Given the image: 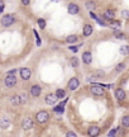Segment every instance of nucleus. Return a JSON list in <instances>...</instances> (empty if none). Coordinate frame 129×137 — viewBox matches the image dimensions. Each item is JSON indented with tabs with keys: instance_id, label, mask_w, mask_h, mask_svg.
I'll use <instances>...</instances> for the list:
<instances>
[{
	"instance_id": "2f4dec72",
	"label": "nucleus",
	"mask_w": 129,
	"mask_h": 137,
	"mask_svg": "<svg viewBox=\"0 0 129 137\" xmlns=\"http://www.w3.org/2000/svg\"><path fill=\"white\" fill-rule=\"evenodd\" d=\"M20 98H22V102H23V103H25V102H27V95H25V94H22V95H20Z\"/></svg>"
},
{
	"instance_id": "7ed1b4c3",
	"label": "nucleus",
	"mask_w": 129,
	"mask_h": 137,
	"mask_svg": "<svg viewBox=\"0 0 129 137\" xmlns=\"http://www.w3.org/2000/svg\"><path fill=\"white\" fill-rule=\"evenodd\" d=\"M90 91H91V94H94V95H98V97H101V95H104V93H105V90H104V86H101V85H92V86L90 88Z\"/></svg>"
},
{
	"instance_id": "6ab92c4d",
	"label": "nucleus",
	"mask_w": 129,
	"mask_h": 137,
	"mask_svg": "<svg viewBox=\"0 0 129 137\" xmlns=\"http://www.w3.org/2000/svg\"><path fill=\"white\" fill-rule=\"evenodd\" d=\"M100 78L98 75H89L87 78H86V81H89V83H95V81H99Z\"/></svg>"
},
{
	"instance_id": "9d476101",
	"label": "nucleus",
	"mask_w": 129,
	"mask_h": 137,
	"mask_svg": "<svg viewBox=\"0 0 129 137\" xmlns=\"http://www.w3.org/2000/svg\"><path fill=\"white\" fill-rule=\"evenodd\" d=\"M100 132V128L98 127V126H91V127H89V129H87V135L89 136H98Z\"/></svg>"
},
{
	"instance_id": "cd10ccee",
	"label": "nucleus",
	"mask_w": 129,
	"mask_h": 137,
	"mask_svg": "<svg viewBox=\"0 0 129 137\" xmlns=\"http://www.w3.org/2000/svg\"><path fill=\"white\" fill-rule=\"evenodd\" d=\"M124 68H125V65H124V64H119V65H118V66H117V71H123V70H124Z\"/></svg>"
},
{
	"instance_id": "f704fd0d",
	"label": "nucleus",
	"mask_w": 129,
	"mask_h": 137,
	"mask_svg": "<svg viewBox=\"0 0 129 137\" xmlns=\"http://www.w3.org/2000/svg\"><path fill=\"white\" fill-rule=\"evenodd\" d=\"M115 36H117V38H119V39H123V38H125V36H124V34H121V33H118V34H115Z\"/></svg>"
},
{
	"instance_id": "0eeeda50",
	"label": "nucleus",
	"mask_w": 129,
	"mask_h": 137,
	"mask_svg": "<svg viewBox=\"0 0 129 137\" xmlns=\"http://www.w3.org/2000/svg\"><path fill=\"white\" fill-rule=\"evenodd\" d=\"M57 95L56 94H47L46 95V103L47 104H50V105H53L56 102H57Z\"/></svg>"
},
{
	"instance_id": "e433bc0d",
	"label": "nucleus",
	"mask_w": 129,
	"mask_h": 137,
	"mask_svg": "<svg viewBox=\"0 0 129 137\" xmlns=\"http://www.w3.org/2000/svg\"><path fill=\"white\" fill-rule=\"evenodd\" d=\"M15 72H17V70H10L8 72V75H15Z\"/></svg>"
},
{
	"instance_id": "dca6fc26",
	"label": "nucleus",
	"mask_w": 129,
	"mask_h": 137,
	"mask_svg": "<svg viewBox=\"0 0 129 137\" xmlns=\"http://www.w3.org/2000/svg\"><path fill=\"white\" fill-rule=\"evenodd\" d=\"M92 30H94V28H92V26H90V24H86V26L84 27V36L89 37L90 34L92 33Z\"/></svg>"
},
{
	"instance_id": "393cba45",
	"label": "nucleus",
	"mask_w": 129,
	"mask_h": 137,
	"mask_svg": "<svg viewBox=\"0 0 129 137\" xmlns=\"http://www.w3.org/2000/svg\"><path fill=\"white\" fill-rule=\"evenodd\" d=\"M38 26H39L40 29H44L46 28V22H44V19H38Z\"/></svg>"
},
{
	"instance_id": "4c0bfd02",
	"label": "nucleus",
	"mask_w": 129,
	"mask_h": 137,
	"mask_svg": "<svg viewBox=\"0 0 129 137\" xmlns=\"http://www.w3.org/2000/svg\"><path fill=\"white\" fill-rule=\"evenodd\" d=\"M70 49H71L72 52H77V51H79V48H77V47H70Z\"/></svg>"
},
{
	"instance_id": "423d86ee",
	"label": "nucleus",
	"mask_w": 129,
	"mask_h": 137,
	"mask_svg": "<svg viewBox=\"0 0 129 137\" xmlns=\"http://www.w3.org/2000/svg\"><path fill=\"white\" fill-rule=\"evenodd\" d=\"M30 75H32V71H30L28 67H23L20 68V76L23 80H28L30 78Z\"/></svg>"
},
{
	"instance_id": "c756f323",
	"label": "nucleus",
	"mask_w": 129,
	"mask_h": 137,
	"mask_svg": "<svg viewBox=\"0 0 129 137\" xmlns=\"http://www.w3.org/2000/svg\"><path fill=\"white\" fill-rule=\"evenodd\" d=\"M121 15H123L124 18H128V17H129V11H127V10H123V11H121Z\"/></svg>"
},
{
	"instance_id": "f8f14e48",
	"label": "nucleus",
	"mask_w": 129,
	"mask_h": 137,
	"mask_svg": "<svg viewBox=\"0 0 129 137\" xmlns=\"http://www.w3.org/2000/svg\"><path fill=\"white\" fill-rule=\"evenodd\" d=\"M115 98L118 100H124L125 99V93H124L123 89H117L115 90Z\"/></svg>"
},
{
	"instance_id": "7c9ffc66",
	"label": "nucleus",
	"mask_w": 129,
	"mask_h": 137,
	"mask_svg": "<svg viewBox=\"0 0 129 137\" xmlns=\"http://www.w3.org/2000/svg\"><path fill=\"white\" fill-rule=\"evenodd\" d=\"M96 22L99 23L100 26H106V23H105V22H104L103 19H100V18H98V19H96Z\"/></svg>"
},
{
	"instance_id": "9b49d317",
	"label": "nucleus",
	"mask_w": 129,
	"mask_h": 137,
	"mask_svg": "<svg viewBox=\"0 0 129 137\" xmlns=\"http://www.w3.org/2000/svg\"><path fill=\"white\" fill-rule=\"evenodd\" d=\"M67 10H69V13L70 14H72V15H75V14H77L79 13V10L80 8L76 5V4H73V3H71L69 5V8H67Z\"/></svg>"
},
{
	"instance_id": "c9c22d12",
	"label": "nucleus",
	"mask_w": 129,
	"mask_h": 137,
	"mask_svg": "<svg viewBox=\"0 0 129 137\" xmlns=\"http://www.w3.org/2000/svg\"><path fill=\"white\" fill-rule=\"evenodd\" d=\"M29 3H30V0H22V4L23 5H29Z\"/></svg>"
},
{
	"instance_id": "5701e85b",
	"label": "nucleus",
	"mask_w": 129,
	"mask_h": 137,
	"mask_svg": "<svg viewBox=\"0 0 129 137\" xmlns=\"http://www.w3.org/2000/svg\"><path fill=\"white\" fill-rule=\"evenodd\" d=\"M56 95H57V98H63L65 97V90L63 89H58L56 91Z\"/></svg>"
},
{
	"instance_id": "4468645a",
	"label": "nucleus",
	"mask_w": 129,
	"mask_h": 137,
	"mask_svg": "<svg viewBox=\"0 0 129 137\" xmlns=\"http://www.w3.org/2000/svg\"><path fill=\"white\" fill-rule=\"evenodd\" d=\"M82 61H84V64H90V62L92 61L91 53H90V52H84V53H82Z\"/></svg>"
},
{
	"instance_id": "1a4fd4ad",
	"label": "nucleus",
	"mask_w": 129,
	"mask_h": 137,
	"mask_svg": "<svg viewBox=\"0 0 129 137\" xmlns=\"http://www.w3.org/2000/svg\"><path fill=\"white\" fill-rule=\"evenodd\" d=\"M40 93H42V88H40L39 85H33V86L30 88V94H32L33 97H39Z\"/></svg>"
},
{
	"instance_id": "412c9836",
	"label": "nucleus",
	"mask_w": 129,
	"mask_h": 137,
	"mask_svg": "<svg viewBox=\"0 0 129 137\" xmlns=\"http://www.w3.org/2000/svg\"><path fill=\"white\" fill-rule=\"evenodd\" d=\"M121 124L124 127H129V116H124L121 119Z\"/></svg>"
},
{
	"instance_id": "a878e982",
	"label": "nucleus",
	"mask_w": 129,
	"mask_h": 137,
	"mask_svg": "<svg viewBox=\"0 0 129 137\" xmlns=\"http://www.w3.org/2000/svg\"><path fill=\"white\" fill-rule=\"evenodd\" d=\"M71 65H72L73 67H76V66L79 65V60L76 59V57H72V59H71Z\"/></svg>"
},
{
	"instance_id": "bb28decb",
	"label": "nucleus",
	"mask_w": 129,
	"mask_h": 137,
	"mask_svg": "<svg viewBox=\"0 0 129 137\" xmlns=\"http://www.w3.org/2000/svg\"><path fill=\"white\" fill-rule=\"evenodd\" d=\"M53 110H55L56 113H63V105H61V104H60L58 107H56Z\"/></svg>"
},
{
	"instance_id": "473e14b6",
	"label": "nucleus",
	"mask_w": 129,
	"mask_h": 137,
	"mask_svg": "<svg viewBox=\"0 0 129 137\" xmlns=\"http://www.w3.org/2000/svg\"><path fill=\"white\" fill-rule=\"evenodd\" d=\"M4 10V1L3 0H0V13Z\"/></svg>"
},
{
	"instance_id": "f03ea898",
	"label": "nucleus",
	"mask_w": 129,
	"mask_h": 137,
	"mask_svg": "<svg viewBox=\"0 0 129 137\" xmlns=\"http://www.w3.org/2000/svg\"><path fill=\"white\" fill-rule=\"evenodd\" d=\"M48 118H50V116H48V113L46 110H40L36 114V121L38 123H46L48 121Z\"/></svg>"
},
{
	"instance_id": "b1692460",
	"label": "nucleus",
	"mask_w": 129,
	"mask_h": 137,
	"mask_svg": "<svg viewBox=\"0 0 129 137\" xmlns=\"http://www.w3.org/2000/svg\"><path fill=\"white\" fill-rule=\"evenodd\" d=\"M110 26L111 27H114V28H120V22H117V20H111L110 22Z\"/></svg>"
},
{
	"instance_id": "72a5a7b5",
	"label": "nucleus",
	"mask_w": 129,
	"mask_h": 137,
	"mask_svg": "<svg viewBox=\"0 0 129 137\" xmlns=\"http://www.w3.org/2000/svg\"><path fill=\"white\" fill-rule=\"evenodd\" d=\"M66 136H67V137H76V135H75L73 132H67V133H66Z\"/></svg>"
},
{
	"instance_id": "c85d7f7f",
	"label": "nucleus",
	"mask_w": 129,
	"mask_h": 137,
	"mask_svg": "<svg viewBox=\"0 0 129 137\" xmlns=\"http://www.w3.org/2000/svg\"><path fill=\"white\" fill-rule=\"evenodd\" d=\"M117 131H118V128H117V129H111V131H110L109 133H108V136H115V135H117Z\"/></svg>"
},
{
	"instance_id": "6e6552de",
	"label": "nucleus",
	"mask_w": 129,
	"mask_h": 137,
	"mask_svg": "<svg viewBox=\"0 0 129 137\" xmlns=\"http://www.w3.org/2000/svg\"><path fill=\"white\" fill-rule=\"evenodd\" d=\"M79 85H80V81H79V79H76V78H72L69 81V89L70 90H75V89H77Z\"/></svg>"
},
{
	"instance_id": "20e7f679",
	"label": "nucleus",
	"mask_w": 129,
	"mask_h": 137,
	"mask_svg": "<svg viewBox=\"0 0 129 137\" xmlns=\"http://www.w3.org/2000/svg\"><path fill=\"white\" fill-rule=\"evenodd\" d=\"M5 85L8 88H13L15 84H17V79H15V75H6V78L4 80Z\"/></svg>"
},
{
	"instance_id": "39448f33",
	"label": "nucleus",
	"mask_w": 129,
	"mask_h": 137,
	"mask_svg": "<svg viewBox=\"0 0 129 137\" xmlns=\"http://www.w3.org/2000/svg\"><path fill=\"white\" fill-rule=\"evenodd\" d=\"M33 119L32 118H25L24 121H23V123H22V126H23V129L24 131H29L30 128L33 127Z\"/></svg>"
},
{
	"instance_id": "2eb2a0df",
	"label": "nucleus",
	"mask_w": 129,
	"mask_h": 137,
	"mask_svg": "<svg viewBox=\"0 0 129 137\" xmlns=\"http://www.w3.org/2000/svg\"><path fill=\"white\" fill-rule=\"evenodd\" d=\"M104 17H105V19H109V20H113L115 18V13H114V10L111 9H108L105 13H104Z\"/></svg>"
},
{
	"instance_id": "ddd939ff",
	"label": "nucleus",
	"mask_w": 129,
	"mask_h": 137,
	"mask_svg": "<svg viewBox=\"0 0 129 137\" xmlns=\"http://www.w3.org/2000/svg\"><path fill=\"white\" fill-rule=\"evenodd\" d=\"M10 103H11L13 105H19V104H22L23 102H22L20 95H14V97H11V98H10Z\"/></svg>"
},
{
	"instance_id": "4be33fe9",
	"label": "nucleus",
	"mask_w": 129,
	"mask_h": 137,
	"mask_svg": "<svg viewBox=\"0 0 129 137\" xmlns=\"http://www.w3.org/2000/svg\"><path fill=\"white\" fill-rule=\"evenodd\" d=\"M66 41H67L69 43H75V42L77 41V36H75V34H72V36H69Z\"/></svg>"
},
{
	"instance_id": "58836bf2",
	"label": "nucleus",
	"mask_w": 129,
	"mask_h": 137,
	"mask_svg": "<svg viewBox=\"0 0 129 137\" xmlns=\"http://www.w3.org/2000/svg\"><path fill=\"white\" fill-rule=\"evenodd\" d=\"M52 1H55V3H58V1H60V0H52Z\"/></svg>"
},
{
	"instance_id": "aec40b11",
	"label": "nucleus",
	"mask_w": 129,
	"mask_h": 137,
	"mask_svg": "<svg viewBox=\"0 0 129 137\" xmlns=\"http://www.w3.org/2000/svg\"><path fill=\"white\" fill-rule=\"evenodd\" d=\"M120 55H123V56L129 55V46H121L120 47Z\"/></svg>"
},
{
	"instance_id": "f3484780",
	"label": "nucleus",
	"mask_w": 129,
	"mask_h": 137,
	"mask_svg": "<svg viewBox=\"0 0 129 137\" xmlns=\"http://www.w3.org/2000/svg\"><path fill=\"white\" fill-rule=\"evenodd\" d=\"M10 126V121L8 118H3L1 121H0V127L1 128H8Z\"/></svg>"
},
{
	"instance_id": "f257e3e1",
	"label": "nucleus",
	"mask_w": 129,
	"mask_h": 137,
	"mask_svg": "<svg viewBox=\"0 0 129 137\" xmlns=\"http://www.w3.org/2000/svg\"><path fill=\"white\" fill-rule=\"evenodd\" d=\"M15 22V17L13 14H5L3 18H1V24L4 27H10L13 23Z\"/></svg>"
},
{
	"instance_id": "a211bd4d",
	"label": "nucleus",
	"mask_w": 129,
	"mask_h": 137,
	"mask_svg": "<svg viewBox=\"0 0 129 137\" xmlns=\"http://www.w3.org/2000/svg\"><path fill=\"white\" fill-rule=\"evenodd\" d=\"M86 8L90 10V11H92V10H95L96 9V4L94 3V1H86Z\"/></svg>"
}]
</instances>
